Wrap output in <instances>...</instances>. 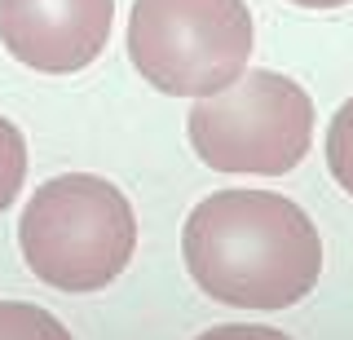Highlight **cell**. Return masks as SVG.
<instances>
[{"label":"cell","mask_w":353,"mask_h":340,"mask_svg":"<svg viewBox=\"0 0 353 340\" xmlns=\"http://www.w3.org/2000/svg\"><path fill=\"white\" fill-rule=\"evenodd\" d=\"M252 14L243 0H132L128 58L150 89L212 97L248 75Z\"/></svg>","instance_id":"3"},{"label":"cell","mask_w":353,"mask_h":340,"mask_svg":"<svg viewBox=\"0 0 353 340\" xmlns=\"http://www.w3.org/2000/svg\"><path fill=\"white\" fill-rule=\"evenodd\" d=\"M199 340H292V336L274 332V327H256V323H225V327L203 332Z\"/></svg>","instance_id":"9"},{"label":"cell","mask_w":353,"mask_h":340,"mask_svg":"<svg viewBox=\"0 0 353 340\" xmlns=\"http://www.w3.org/2000/svg\"><path fill=\"white\" fill-rule=\"evenodd\" d=\"M327 168L345 194H353V97L331 115L327 128Z\"/></svg>","instance_id":"8"},{"label":"cell","mask_w":353,"mask_h":340,"mask_svg":"<svg viewBox=\"0 0 353 340\" xmlns=\"http://www.w3.org/2000/svg\"><path fill=\"white\" fill-rule=\"evenodd\" d=\"M292 5H301V9H340V5H349V0H292Z\"/></svg>","instance_id":"10"},{"label":"cell","mask_w":353,"mask_h":340,"mask_svg":"<svg viewBox=\"0 0 353 340\" xmlns=\"http://www.w3.org/2000/svg\"><path fill=\"white\" fill-rule=\"evenodd\" d=\"M194 155L216 172L283 177L309 155L314 102L292 75L248 71L230 89L199 97L185 115Z\"/></svg>","instance_id":"4"},{"label":"cell","mask_w":353,"mask_h":340,"mask_svg":"<svg viewBox=\"0 0 353 340\" xmlns=\"http://www.w3.org/2000/svg\"><path fill=\"white\" fill-rule=\"evenodd\" d=\"M22 181H27V137L14 119L0 115V212L18 199Z\"/></svg>","instance_id":"7"},{"label":"cell","mask_w":353,"mask_h":340,"mask_svg":"<svg viewBox=\"0 0 353 340\" xmlns=\"http://www.w3.org/2000/svg\"><path fill=\"white\" fill-rule=\"evenodd\" d=\"M27 270L58 292H102L137 252V212L115 181L62 172L36 186L18 217Z\"/></svg>","instance_id":"2"},{"label":"cell","mask_w":353,"mask_h":340,"mask_svg":"<svg viewBox=\"0 0 353 340\" xmlns=\"http://www.w3.org/2000/svg\"><path fill=\"white\" fill-rule=\"evenodd\" d=\"M115 0H0V45L44 75H75L106 53Z\"/></svg>","instance_id":"5"},{"label":"cell","mask_w":353,"mask_h":340,"mask_svg":"<svg viewBox=\"0 0 353 340\" xmlns=\"http://www.w3.org/2000/svg\"><path fill=\"white\" fill-rule=\"evenodd\" d=\"M0 340H75V336L62 327V318H53L40 305L0 301Z\"/></svg>","instance_id":"6"},{"label":"cell","mask_w":353,"mask_h":340,"mask_svg":"<svg viewBox=\"0 0 353 340\" xmlns=\"http://www.w3.org/2000/svg\"><path fill=\"white\" fill-rule=\"evenodd\" d=\"M194 288L234 310H287L318 288L323 234L301 203L274 190H216L181 230Z\"/></svg>","instance_id":"1"}]
</instances>
